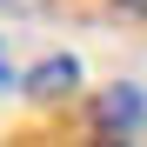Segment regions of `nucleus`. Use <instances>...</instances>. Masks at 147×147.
Listing matches in <instances>:
<instances>
[{
	"instance_id": "f257e3e1",
	"label": "nucleus",
	"mask_w": 147,
	"mask_h": 147,
	"mask_svg": "<svg viewBox=\"0 0 147 147\" xmlns=\"http://www.w3.org/2000/svg\"><path fill=\"white\" fill-rule=\"evenodd\" d=\"M13 87L27 94V107H67L74 94H80V60H74V54H47L40 67L20 74Z\"/></svg>"
},
{
	"instance_id": "f03ea898",
	"label": "nucleus",
	"mask_w": 147,
	"mask_h": 147,
	"mask_svg": "<svg viewBox=\"0 0 147 147\" xmlns=\"http://www.w3.org/2000/svg\"><path fill=\"white\" fill-rule=\"evenodd\" d=\"M94 120H100L107 134H134V127H147V94L134 80H114L100 100H94Z\"/></svg>"
},
{
	"instance_id": "7ed1b4c3",
	"label": "nucleus",
	"mask_w": 147,
	"mask_h": 147,
	"mask_svg": "<svg viewBox=\"0 0 147 147\" xmlns=\"http://www.w3.org/2000/svg\"><path fill=\"white\" fill-rule=\"evenodd\" d=\"M107 7H114L120 20H147V0H107Z\"/></svg>"
},
{
	"instance_id": "20e7f679",
	"label": "nucleus",
	"mask_w": 147,
	"mask_h": 147,
	"mask_svg": "<svg viewBox=\"0 0 147 147\" xmlns=\"http://www.w3.org/2000/svg\"><path fill=\"white\" fill-rule=\"evenodd\" d=\"M13 80H20V74H13V60H7V40H0V94H13Z\"/></svg>"
},
{
	"instance_id": "39448f33",
	"label": "nucleus",
	"mask_w": 147,
	"mask_h": 147,
	"mask_svg": "<svg viewBox=\"0 0 147 147\" xmlns=\"http://www.w3.org/2000/svg\"><path fill=\"white\" fill-rule=\"evenodd\" d=\"M34 7V0H0V13H27Z\"/></svg>"
}]
</instances>
